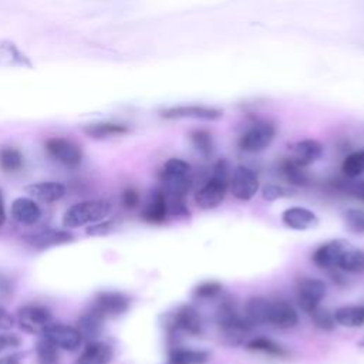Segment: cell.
Segmentation results:
<instances>
[{
	"label": "cell",
	"mask_w": 364,
	"mask_h": 364,
	"mask_svg": "<svg viewBox=\"0 0 364 364\" xmlns=\"http://www.w3.org/2000/svg\"><path fill=\"white\" fill-rule=\"evenodd\" d=\"M336 324L347 328H355L361 327L364 324V306L351 304V306H343L338 307L334 313Z\"/></svg>",
	"instance_id": "obj_25"
},
{
	"label": "cell",
	"mask_w": 364,
	"mask_h": 364,
	"mask_svg": "<svg viewBox=\"0 0 364 364\" xmlns=\"http://www.w3.org/2000/svg\"><path fill=\"white\" fill-rule=\"evenodd\" d=\"M360 347H363V348H364V337H363V340L360 341Z\"/></svg>",
	"instance_id": "obj_48"
},
{
	"label": "cell",
	"mask_w": 364,
	"mask_h": 364,
	"mask_svg": "<svg viewBox=\"0 0 364 364\" xmlns=\"http://www.w3.org/2000/svg\"><path fill=\"white\" fill-rule=\"evenodd\" d=\"M280 172L283 175V178L296 186H304L307 185V175L303 171V166L294 164L290 158L284 159L280 164Z\"/></svg>",
	"instance_id": "obj_32"
},
{
	"label": "cell",
	"mask_w": 364,
	"mask_h": 364,
	"mask_svg": "<svg viewBox=\"0 0 364 364\" xmlns=\"http://www.w3.org/2000/svg\"><path fill=\"white\" fill-rule=\"evenodd\" d=\"M17 323L23 331L43 336L54 323V318L46 306L26 304L17 310Z\"/></svg>",
	"instance_id": "obj_5"
},
{
	"label": "cell",
	"mask_w": 364,
	"mask_h": 364,
	"mask_svg": "<svg viewBox=\"0 0 364 364\" xmlns=\"http://www.w3.org/2000/svg\"><path fill=\"white\" fill-rule=\"evenodd\" d=\"M38 364H58V347L46 337H41L36 346Z\"/></svg>",
	"instance_id": "obj_33"
},
{
	"label": "cell",
	"mask_w": 364,
	"mask_h": 364,
	"mask_svg": "<svg viewBox=\"0 0 364 364\" xmlns=\"http://www.w3.org/2000/svg\"><path fill=\"white\" fill-rule=\"evenodd\" d=\"M209 360V353L193 348H173L168 354L165 364H205Z\"/></svg>",
	"instance_id": "obj_27"
},
{
	"label": "cell",
	"mask_w": 364,
	"mask_h": 364,
	"mask_svg": "<svg viewBox=\"0 0 364 364\" xmlns=\"http://www.w3.org/2000/svg\"><path fill=\"white\" fill-rule=\"evenodd\" d=\"M114 357L112 347L105 341H88L80 354L77 364H109Z\"/></svg>",
	"instance_id": "obj_22"
},
{
	"label": "cell",
	"mask_w": 364,
	"mask_h": 364,
	"mask_svg": "<svg viewBox=\"0 0 364 364\" xmlns=\"http://www.w3.org/2000/svg\"><path fill=\"white\" fill-rule=\"evenodd\" d=\"M344 220L347 228L354 232L364 235V209L358 208H350L344 213Z\"/></svg>",
	"instance_id": "obj_36"
},
{
	"label": "cell",
	"mask_w": 364,
	"mask_h": 364,
	"mask_svg": "<svg viewBox=\"0 0 364 364\" xmlns=\"http://www.w3.org/2000/svg\"><path fill=\"white\" fill-rule=\"evenodd\" d=\"M262 195H263V198H264L266 200L273 202V200H277V199L286 196L287 192L284 191V188H282V186H279V185H276V183H267V185L263 186Z\"/></svg>",
	"instance_id": "obj_40"
},
{
	"label": "cell",
	"mask_w": 364,
	"mask_h": 364,
	"mask_svg": "<svg viewBox=\"0 0 364 364\" xmlns=\"http://www.w3.org/2000/svg\"><path fill=\"white\" fill-rule=\"evenodd\" d=\"M216 323L220 333L230 344H240L252 326L240 316L230 300H225L216 309Z\"/></svg>",
	"instance_id": "obj_4"
},
{
	"label": "cell",
	"mask_w": 364,
	"mask_h": 364,
	"mask_svg": "<svg viewBox=\"0 0 364 364\" xmlns=\"http://www.w3.org/2000/svg\"><path fill=\"white\" fill-rule=\"evenodd\" d=\"M348 246L350 243L344 239L328 240L314 250L311 260L320 269H336L341 255L346 252Z\"/></svg>",
	"instance_id": "obj_13"
},
{
	"label": "cell",
	"mask_w": 364,
	"mask_h": 364,
	"mask_svg": "<svg viewBox=\"0 0 364 364\" xmlns=\"http://www.w3.org/2000/svg\"><path fill=\"white\" fill-rule=\"evenodd\" d=\"M267 323L277 328L287 330L297 326L299 316L290 303L284 300H274V301H270L269 304Z\"/></svg>",
	"instance_id": "obj_16"
},
{
	"label": "cell",
	"mask_w": 364,
	"mask_h": 364,
	"mask_svg": "<svg viewBox=\"0 0 364 364\" xmlns=\"http://www.w3.org/2000/svg\"><path fill=\"white\" fill-rule=\"evenodd\" d=\"M270 300L256 296L250 297L245 304L243 317L245 320L253 327L257 324H266L267 323V311H269Z\"/></svg>",
	"instance_id": "obj_24"
},
{
	"label": "cell",
	"mask_w": 364,
	"mask_h": 364,
	"mask_svg": "<svg viewBox=\"0 0 364 364\" xmlns=\"http://www.w3.org/2000/svg\"><path fill=\"white\" fill-rule=\"evenodd\" d=\"M21 344V338L16 333H9V331H0V354L13 350Z\"/></svg>",
	"instance_id": "obj_39"
},
{
	"label": "cell",
	"mask_w": 364,
	"mask_h": 364,
	"mask_svg": "<svg viewBox=\"0 0 364 364\" xmlns=\"http://www.w3.org/2000/svg\"><path fill=\"white\" fill-rule=\"evenodd\" d=\"M84 132L95 139L124 135L128 132V127L122 122H114V121H101V122H92L84 127Z\"/></svg>",
	"instance_id": "obj_26"
},
{
	"label": "cell",
	"mask_w": 364,
	"mask_h": 364,
	"mask_svg": "<svg viewBox=\"0 0 364 364\" xmlns=\"http://www.w3.org/2000/svg\"><path fill=\"white\" fill-rule=\"evenodd\" d=\"M171 331H183L191 336H198L202 331V320L198 310L189 304L181 306L172 316L169 323Z\"/></svg>",
	"instance_id": "obj_15"
},
{
	"label": "cell",
	"mask_w": 364,
	"mask_h": 364,
	"mask_svg": "<svg viewBox=\"0 0 364 364\" xmlns=\"http://www.w3.org/2000/svg\"><path fill=\"white\" fill-rule=\"evenodd\" d=\"M327 291L326 283L316 277H300L296 286V297L300 309L310 314L314 311Z\"/></svg>",
	"instance_id": "obj_7"
},
{
	"label": "cell",
	"mask_w": 364,
	"mask_h": 364,
	"mask_svg": "<svg viewBox=\"0 0 364 364\" xmlns=\"http://www.w3.org/2000/svg\"><path fill=\"white\" fill-rule=\"evenodd\" d=\"M111 212V203L102 199L82 200L71 205L63 215V225L67 229H77L104 220Z\"/></svg>",
	"instance_id": "obj_3"
},
{
	"label": "cell",
	"mask_w": 364,
	"mask_h": 364,
	"mask_svg": "<svg viewBox=\"0 0 364 364\" xmlns=\"http://www.w3.org/2000/svg\"><path fill=\"white\" fill-rule=\"evenodd\" d=\"M246 347L250 351H259V353L273 355V357H286L287 355V351L280 344H277L276 341L266 338V337H255L247 341Z\"/></svg>",
	"instance_id": "obj_31"
},
{
	"label": "cell",
	"mask_w": 364,
	"mask_h": 364,
	"mask_svg": "<svg viewBox=\"0 0 364 364\" xmlns=\"http://www.w3.org/2000/svg\"><path fill=\"white\" fill-rule=\"evenodd\" d=\"M6 222V210H4V203H3V195L0 191V228L4 225Z\"/></svg>",
	"instance_id": "obj_47"
},
{
	"label": "cell",
	"mask_w": 364,
	"mask_h": 364,
	"mask_svg": "<svg viewBox=\"0 0 364 364\" xmlns=\"http://www.w3.org/2000/svg\"><path fill=\"white\" fill-rule=\"evenodd\" d=\"M104 321H105V318L100 313H97L95 310L88 307V310H85L77 321V330L80 331L82 341L84 340H87V341L97 340V337L102 331Z\"/></svg>",
	"instance_id": "obj_23"
},
{
	"label": "cell",
	"mask_w": 364,
	"mask_h": 364,
	"mask_svg": "<svg viewBox=\"0 0 364 364\" xmlns=\"http://www.w3.org/2000/svg\"><path fill=\"white\" fill-rule=\"evenodd\" d=\"M0 64L9 67H31L28 58L10 41H0Z\"/></svg>",
	"instance_id": "obj_28"
},
{
	"label": "cell",
	"mask_w": 364,
	"mask_h": 364,
	"mask_svg": "<svg viewBox=\"0 0 364 364\" xmlns=\"http://www.w3.org/2000/svg\"><path fill=\"white\" fill-rule=\"evenodd\" d=\"M323 155V145L320 141L313 139V138H306L294 142L290 148V159L300 165V166H307L320 159Z\"/></svg>",
	"instance_id": "obj_17"
},
{
	"label": "cell",
	"mask_w": 364,
	"mask_h": 364,
	"mask_svg": "<svg viewBox=\"0 0 364 364\" xmlns=\"http://www.w3.org/2000/svg\"><path fill=\"white\" fill-rule=\"evenodd\" d=\"M121 202L125 209H135L139 203V193L135 188H127L121 193Z\"/></svg>",
	"instance_id": "obj_41"
},
{
	"label": "cell",
	"mask_w": 364,
	"mask_h": 364,
	"mask_svg": "<svg viewBox=\"0 0 364 364\" xmlns=\"http://www.w3.org/2000/svg\"><path fill=\"white\" fill-rule=\"evenodd\" d=\"M161 117L165 119H202V121H216L223 117V111L216 107L202 105V104H182L172 105L161 109Z\"/></svg>",
	"instance_id": "obj_8"
},
{
	"label": "cell",
	"mask_w": 364,
	"mask_h": 364,
	"mask_svg": "<svg viewBox=\"0 0 364 364\" xmlns=\"http://www.w3.org/2000/svg\"><path fill=\"white\" fill-rule=\"evenodd\" d=\"M232 195L239 200H250L259 191L260 183L253 169L239 165L233 169L229 179Z\"/></svg>",
	"instance_id": "obj_10"
},
{
	"label": "cell",
	"mask_w": 364,
	"mask_h": 364,
	"mask_svg": "<svg viewBox=\"0 0 364 364\" xmlns=\"http://www.w3.org/2000/svg\"><path fill=\"white\" fill-rule=\"evenodd\" d=\"M13 293V282L9 276L0 272V299L7 297Z\"/></svg>",
	"instance_id": "obj_44"
},
{
	"label": "cell",
	"mask_w": 364,
	"mask_h": 364,
	"mask_svg": "<svg viewBox=\"0 0 364 364\" xmlns=\"http://www.w3.org/2000/svg\"><path fill=\"white\" fill-rule=\"evenodd\" d=\"M311 318H313V323L316 324V327L321 328V330H326V331H330L336 327V320H334V316L331 313H328L327 310L324 309H320V306L310 313Z\"/></svg>",
	"instance_id": "obj_37"
},
{
	"label": "cell",
	"mask_w": 364,
	"mask_h": 364,
	"mask_svg": "<svg viewBox=\"0 0 364 364\" xmlns=\"http://www.w3.org/2000/svg\"><path fill=\"white\" fill-rule=\"evenodd\" d=\"M354 195H355L360 200L364 202V182L355 185V188H354Z\"/></svg>",
	"instance_id": "obj_46"
},
{
	"label": "cell",
	"mask_w": 364,
	"mask_h": 364,
	"mask_svg": "<svg viewBox=\"0 0 364 364\" xmlns=\"http://www.w3.org/2000/svg\"><path fill=\"white\" fill-rule=\"evenodd\" d=\"M341 171L348 178H355L364 173V149H358L347 155L341 164Z\"/></svg>",
	"instance_id": "obj_34"
},
{
	"label": "cell",
	"mask_w": 364,
	"mask_h": 364,
	"mask_svg": "<svg viewBox=\"0 0 364 364\" xmlns=\"http://www.w3.org/2000/svg\"><path fill=\"white\" fill-rule=\"evenodd\" d=\"M47 154L57 162L68 168H75L82 161L81 148L67 138H50L46 141Z\"/></svg>",
	"instance_id": "obj_11"
},
{
	"label": "cell",
	"mask_w": 364,
	"mask_h": 364,
	"mask_svg": "<svg viewBox=\"0 0 364 364\" xmlns=\"http://www.w3.org/2000/svg\"><path fill=\"white\" fill-rule=\"evenodd\" d=\"M129 304L131 300L127 294L115 290H105L98 291L94 296V300L90 304V307L100 313L104 318H109L124 314L129 309Z\"/></svg>",
	"instance_id": "obj_9"
},
{
	"label": "cell",
	"mask_w": 364,
	"mask_h": 364,
	"mask_svg": "<svg viewBox=\"0 0 364 364\" xmlns=\"http://www.w3.org/2000/svg\"><path fill=\"white\" fill-rule=\"evenodd\" d=\"M282 222L293 230H309L318 225V216L304 206H291L283 210Z\"/></svg>",
	"instance_id": "obj_18"
},
{
	"label": "cell",
	"mask_w": 364,
	"mask_h": 364,
	"mask_svg": "<svg viewBox=\"0 0 364 364\" xmlns=\"http://www.w3.org/2000/svg\"><path fill=\"white\" fill-rule=\"evenodd\" d=\"M222 291V284L216 280H208L202 282L199 286L195 289V296L198 299H212L218 296Z\"/></svg>",
	"instance_id": "obj_38"
},
{
	"label": "cell",
	"mask_w": 364,
	"mask_h": 364,
	"mask_svg": "<svg viewBox=\"0 0 364 364\" xmlns=\"http://www.w3.org/2000/svg\"><path fill=\"white\" fill-rule=\"evenodd\" d=\"M193 148L203 156H209L213 151V139L209 131L206 129H195L189 135Z\"/></svg>",
	"instance_id": "obj_35"
},
{
	"label": "cell",
	"mask_w": 364,
	"mask_h": 364,
	"mask_svg": "<svg viewBox=\"0 0 364 364\" xmlns=\"http://www.w3.org/2000/svg\"><path fill=\"white\" fill-rule=\"evenodd\" d=\"M24 240L34 249L38 250H44L48 247H54V246H60L64 243H70L74 240L73 233H70L68 230H60V229H41L33 233H28L24 236Z\"/></svg>",
	"instance_id": "obj_14"
},
{
	"label": "cell",
	"mask_w": 364,
	"mask_h": 364,
	"mask_svg": "<svg viewBox=\"0 0 364 364\" xmlns=\"http://www.w3.org/2000/svg\"><path fill=\"white\" fill-rule=\"evenodd\" d=\"M11 218L24 226H31L41 218V209L33 198L20 196L11 203Z\"/></svg>",
	"instance_id": "obj_19"
},
{
	"label": "cell",
	"mask_w": 364,
	"mask_h": 364,
	"mask_svg": "<svg viewBox=\"0 0 364 364\" xmlns=\"http://www.w3.org/2000/svg\"><path fill=\"white\" fill-rule=\"evenodd\" d=\"M169 215V209H168V202H166V196L164 193V191L161 188L155 189L144 210H142V219L148 223H164L166 220Z\"/></svg>",
	"instance_id": "obj_20"
},
{
	"label": "cell",
	"mask_w": 364,
	"mask_h": 364,
	"mask_svg": "<svg viewBox=\"0 0 364 364\" xmlns=\"http://www.w3.org/2000/svg\"><path fill=\"white\" fill-rule=\"evenodd\" d=\"M14 326V317L0 304V331H9Z\"/></svg>",
	"instance_id": "obj_43"
},
{
	"label": "cell",
	"mask_w": 364,
	"mask_h": 364,
	"mask_svg": "<svg viewBox=\"0 0 364 364\" xmlns=\"http://www.w3.org/2000/svg\"><path fill=\"white\" fill-rule=\"evenodd\" d=\"M0 364H21V360L16 354L0 355Z\"/></svg>",
	"instance_id": "obj_45"
},
{
	"label": "cell",
	"mask_w": 364,
	"mask_h": 364,
	"mask_svg": "<svg viewBox=\"0 0 364 364\" xmlns=\"http://www.w3.org/2000/svg\"><path fill=\"white\" fill-rule=\"evenodd\" d=\"M229 164L226 159H219L212 171V176L195 192V202L202 209L218 208L229 188Z\"/></svg>",
	"instance_id": "obj_1"
},
{
	"label": "cell",
	"mask_w": 364,
	"mask_h": 364,
	"mask_svg": "<svg viewBox=\"0 0 364 364\" xmlns=\"http://www.w3.org/2000/svg\"><path fill=\"white\" fill-rule=\"evenodd\" d=\"M41 337H46L58 348L67 351H75L82 343V337L77 327L61 323H53Z\"/></svg>",
	"instance_id": "obj_12"
},
{
	"label": "cell",
	"mask_w": 364,
	"mask_h": 364,
	"mask_svg": "<svg viewBox=\"0 0 364 364\" xmlns=\"http://www.w3.org/2000/svg\"><path fill=\"white\" fill-rule=\"evenodd\" d=\"M112 220H100L97 223H92L91 226L87 228V235L88 236H102L109 233V230L112 229Z\"/></svg>",
	"instance_id": "obj_42"
},
{
	"label": "cell",
	"mask_w": 364,
	"mask_h": 364,
	"mask_svg": "<svg viewBox=\"0 0 364 364\" xmlns=\"http://www.w3.org/2000/svg\"><path fill=\"white\" fill-rule=\"evenodd\" d=\"M26 192L30 198L37 199L40 202L53 203L60 200L65 193V185L61 182L46 181V182H36L26 186Z\"/></svg>",
	"instance_id": "obj_21"
},
{
	"label": "cell",
	"mask_w": 364,
	"mask_h": 364,
	"mask_svg": "<svg viewBox=\"0 0 364 364\" xmlns=\"http://www.w3.org/2000/svg\"><path fill=\"white\" fill-rule=\"evenodd\" d=\"M162 191L171 198H185L191 186V165L181 158H169L159 171Z\"/></svg>",
	"instance_id": "obj_2"
},
{
	"label": "cell",
	"mask_w": 364,
	"mask_h": 364,
	"mask_svg": "<svg viewBox=\"0 0 364 364\" xmlns=\"http://www.w3.org/2000/svg\"><path fill=\"white\" fill-rule=\"evenodd\" d=\"M23 164H24V158L20 149L10 145L3 146L0 149V168L4 172H9V173L17 172L23 168Z\"/></svg>",
	"instance_id": "obj_30"
},
{
	"label": "cell",
	"mask_w": 364,
	"mask_h": 364,
	"mask_svg": "<svg viewBox=\"0 0 364 364\" xmlns=\"http://www.w3.org/2000/svg\"><path fill=\"white\" fill-rule=\"evenodd\" d=\"M276 136V125L270 121H257L249 127L239 138V148L249 154L266 149Z\"/></svg>",
	"instance_id": "obj_6"
},
{
	"label": "cell",
	"mask_w": 364,
	"mask_h": 364,
	"mask_svg": "<svg viewBox=\"0 0 364 364\" xmlns=\"http://www.w3.org/2000/svg\"><path fill=\"white\" fill-rule=\"evenodd\" d=\"M338 269L348 273H363L364 272V250L354 249L348 246L346 252L341 255L338 264Z\"/></svg>",
	"instance_id": "obj_29"
}]
</instances>
